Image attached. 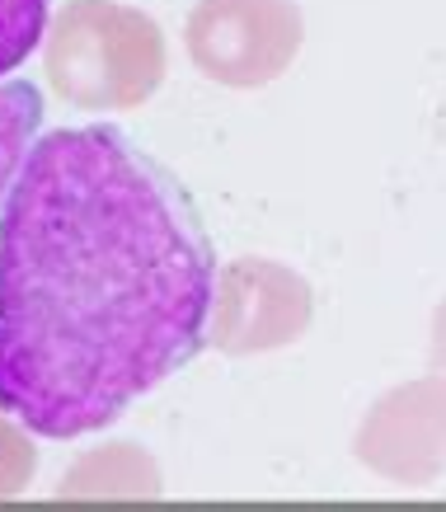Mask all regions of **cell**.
I'll return each mask as SVG.
<instances>
[{
  "instance_id": "1",
  "label": "cell",
  "mask_w": 446,
  "mask_h": 512,
  "mask_svg": "<svg viewBox=\"0 0 446 512\" xmlns=\"http://www.w3.org/2000/svg\"><path fill=\"white\" fill-rule=\"evenodd\" d=\"M216 259L188 188L108 123L33 137L0 207V409L99 433L207 343Z\"/></svg>"
},
{
  "instance_id": "2",
  "label": "cell",
  "mask_w": 446,
  "mask_h": 512,
  "mask_svg": "<svg viewBox=\"0 0 446 512\" xmlns=\"http://www.w3.org/2000/svg\"><path fill=\"white\" fill-rule=\"evenodd\" d=\"M43 71L76 109H141L165 80V33L137 5L66 0L43 33Z\"/></svg>"
},
{
  "instance_id": "3",
  "label": "cell",
  "mask_w": 446,
  "mask_h": 512,
  "mask_svg": "<svg viewBox=\"0 0 446 512\" xmlns=\"http://www.w3.org/2000/svg\"><path fill=\"white\" fill-rule=\"evenodd\" d=\"M301 43L306 19L296 0H198L184 24L193 66L231 90H263L287 76Z\"/></svg>"
},
{
  "instance_id": "4",
  "label": "cell",
  "mask_w": 446,
  "mask_h": 512,
  "mask_svg": "<svg viewBox=\"0 0 446 512\" xmlns=\"http://www.w3.org/2000/svg\"><path fill=\"white\" fill-rule=\"evenodd\" d=\"M310 282L273 259H231L216 268L207 343L231 357L287 348L310 329Z\"/></svg>"
},
{
  "instance_id": "5",
  "label": "cell",
  "mask_w": 446,
  "mask_h": 512,
  "mask_svg": "<svg viewBox=\"0 0 446 512\" xmlns=\"http://www.w3.org/2000/svg\"><path fill=\"white\" fill-rule=\"evenodd\" d=\"M357 461L395 484H432L446 466V376H418L371 404Z\"/></svg>"
},
{
  "instance_id": "6",
  "label": "cell",
  "mask_w": 446,
  "mask_h": 512,
  "mask_svg": "<svg viewBox=\"0 0 446 512\" xmlns=\"http://www.w3.org/2000/svg\"><path fill=\"white\" fill-rule=\"evenodd\" d=\"M160 470L132 442H108L99 451H85L57 484V498H155Z\"/></svg>"
},
{
  "instance_id": "7",
  "label": "cell",
  "mask_w": 446,
  "mask_h": 512,
  "mask_svg": "<svg viewBox=\"0 0 446 512\" xmlns=\"http://www.w3.org/2000/svg\"><path fill=\"white\" fill-rule=\"evenodd\" d=\"M43 127V94L29 80H0V207Z\"/></svg>"
},
{
  "instance_id": "8",
  "label": "cell",
  "mask_w": 446,
  "mask_h": 512,
  "mask_svg": "<svg viewBox=\"0 0 446 512\" xmlns=\"http://www.w3.org/2000/svg\"><path fill=\"white\" fill-rule=\"evenodd\" d=\"M47 33V0H0V80L29 62Z\"/></svg>"
},
{
  "instance_id": "9",
  "label": "cell",
  "mask_w": 446,
  "mask_h": 512,
  "mask_svg": "<svg viewBox=\"0 0 446 512\" xmlns=\"http://www.w3.org/2000/svg\"><path fill=\"white\" fill-rule=\"evenodd\" d=\"M33 466H38V456L24 437V423L10 409H0V498H15L33 480Z\"/></svg>"
},
{
  "instance_id": "10",
  "label": "cell",
  "mask_w": 446,
  "mask_h": 512,
  "mask_svg": "<svg viewBox=\"0 0 446 512\" xmlns=\"http://www.w3.org/2000/svg\"><path fill=\"white\" fill-rule=\"evenodd\" d=\"M432 367L446 372V301L437 306V315H432Z\"/></svg>"
}]
</instances>
